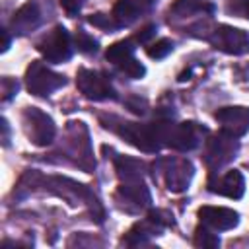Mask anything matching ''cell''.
<instances>
[{"label":"cell","mask_w":249,"mask_h":249,"mask_svg":"<svg viewBox=\"0 0 249 249\" xmlns=\"http://www.w3.org/2000/svg\"><path fill=\"white\" fill-rule=\"evenodd\" d=\"M140 6H152V4H156L158 0H136Z\"/></svg>","instance_id":"1f68e13d"},{"label":"cell","mask_w":249,"mask_h":249,"mask_svg":"<svg viewBox=\"0 0 249 249\" xmlns=\"http://www.w3.org/2000/svg\"><path fill=\"white\" fill-rule=\"evenodd\" d=\"M156 35V25H146V27H142L136 35H134V39L132 41H136V43H150V39Z\"/></svg>","instance_id":"f1b7e54d"},{"label":"cell","mask_w":249,"mask_h":249,"mask_svg":"<svg viewBox=\"0 0 249 249\" xmlns=\"http://www.w3.org/2000/svg\"><path fill=\"white\" fill-rule=\"evenodd\" d=\"M41 19H43V14H41L39 4L29 0L14 12V16L10 19V29L14 35L23 37V35H29L31 31H35L41 25Z\"/></svg>","instance_id":"2e32d148"},{"label":"cell","mask_w":249,"mask_h":249,"mask_svg":"<svg viewBox=\"0 0 249 249\" xmlns=\"http://www.w3.org/2000/svg\"><path fill=\"white\" fill-rule=\"evenodd\" d=\"M195 247H202V249H214L220 245V237L216 235L214 230L206 228V226H198L195 230V237H193Z\"/></svg>","instance_id":"44dd1931"},{"label":"cell","mask_w":249,"mask_h":249,"mask_svg":"<svg viewBox=\"0 0 249 249\" xmlns=\"http://www.w3.org/2000/svg\"><path fill=\"white\" fill-rule=\"evenodd\" d=\"M206 134V128L200 124L189 121V123H171L163 121V146L179 150V152H191Z\"/></svg>","instance_id":"8992f818"},{"label":"cell","mask_w":249,"mask_h":249,"mask_svg":"<svg viewBox=\"0 0 249 249\" xmlns=\"http://www.w3.org/2000/svg\"><path fill=\"white\" fill-rule=\"evenodd\" d=\"M107 128H113L121 138H124L134 148L156 154L163 146V121L154 123H128L117 119V124H105Z\"/></svg>","instance_id":"7a4b0ae2"},{"label":"cell","mask_w":249,"mask_h":249,"mask_svg":"<svg viewBox=\"0 0 249 249\" xmlns=\"http://www.w3.org/2000/svg\"><path fill=\"white\" fill-rule=\"evenodd\" d=\"M152 173H154V179H160L167 191L183 193L191 185L195 167L187 158L165 156V158H158L152 163Z\"/></svg>","instance_id":"3957f363"},{"label":"cell","mask_w":249,"mask_h":249,"mask_svg":"<svg viewBox=\"0 0 249 249\" xmlns=\"http://www.w3.org/2000/svg\"><path fill=\"white\" fill-rule=\"evenodd\" d=\"M208 189L228 198H241L245 193V179L239 169H230L224 175H212L208 181Z\"/></svg>","instance_id":"e0dca14e"},{"label":"cell","mask_w":249,"mask_h":249,"mask_svg":"<svg viewBox=\"0 0 249 249\" xmlns=\"http://www.w3.org/2000/svg\"><path fill=\"white\" fill-rule=\"evenodd\" d=\"M0 123H2V124H0V126H2V144L8 146V144H10V126H8V121H6V119H2Z\"/></svg>","instance_id":"f546056e"},{"label":"cell","mask_w":249,"mask_h":249,"mask_svg":"<svg viewBox=\"0 0 249 249\" xmlns=\"http://www.w3.org/2000/svg\"><path fill=\"white\" fill-rule=\"evenodd\" d=\"M18 82L14 80V78H8V76H4L2 80H0V91H2V101L6 103V101H10L16 93H18Z\"/></svg>","instance_id":"4316f807"},{"label":"cell","mask_w":249,"mask_h":249,"mask_svg":"<svg viewBox=\"0 0 249 249\" xmlns=\"http://www.w3.org/2000/svg\"><path fill=\"white\" fill-rule=\"evenodd\" d=\"M132 43H134L132 39H123V41L113 43V45L107 49L105 58H107L111 64H115L117 68L123 66V64L128 62L130 58H134V45H132Z\"/></svg>","instance_id":"ffe728a7"},{"label":"cell","mask_w":249,"mask_h":249,"mask_svg":"<svg viewBox=\"0 0 249 249\" xmlns=\"http://www.w3.org/2000/svg\"><path fill=\"white\" fill-rule=\"evenodd\" d=\"M64 84H66L64 76L51 70L41 60H33L25 70V86H27L29 93H33L37 97H47V95L54 93L56 89H60Z\"/></svg>","instance_id":"9c48e42d"},{"label":"cell","mask_w":249,"mask_h":249,"mask_svg":"<svg viewBox=\"0 0 249 249\" xmlns=\"http://www.w3.org/2000/svg\"><path fill=\"white\" fill-rule=\"evenodd\" d=\"M2 37H4V43H2V53H6L10 49V35H8V29H2Z\"/></svg>","instance_id":"4dcf8cb0"},{"label":"cell","mask_w":249,"mask_h":249,"mask_svg":"<svg viewBox=\"0 0 249 249\" xmlns=\"http://www.w3.org/2000/svg\"><path fill=\"white\" fill-rule=\"evenodd\" d=\"M119 72L124 74V76H128V78H132V80H138V78H142L146 74V68L136 58H130L128 62H124L123 66H119Z\"/></svg>","instance_id":"cb8c5ba5"},{"label":"cell","mask_w":249,"mask_h":249,"mask_svg":"<svg viewBox=\"0 0 249 249\" xmlns=\"http://www.w3.org/2000/svg\"><path fill=\"white\" fill-rule=\"evenodd\" d=\"M173 226V214L167 212V210H150L146 218L138 220L128 231L126 235L123 237V243L124 245H144L148 243L152 237L156 235H161V231L165 228Z\"/></svg>","instance_id":"5b68a950"},{"label":"cell","mask_w":249,"mask_h":249,"mask_svg":"<svg viewBox=\"0 0 249 249\" xmlns=\"http://www.w3.org/2000/svg\"><path fill=\"white\" fill-rule=\"evenodd\" d=\"M76 86L80 93L91 101H105V99H115L117 91L109 78L99 72V70H89V68H80L76 74Z\"/></svg>","instance_id":"7c38bea8"},{"label":"cell","mask_w":249,"mask_h":249,"mask_svg":"<svg viewBox=\"0 0 249 249\" xmlns=\"http://www.w3.org/2000/svg\"><path fill=\"white\" fill-rule=\"evenodd\" d=\"M23 130L35 146H49L56 136V124L51 115L43 113L37 107H25L21 113Z\"/></svg>","instance_id":"ba28073f"},{"label":"cell","mask_w":249,"mask_h":249,"mask_svg":"<svg viewBox=\"0 0 249 249\" xmlns=\"http://www.w3.org/2000/svg\"><path fill=\"white\" fill-rule=\"evenodd\" d=\"M239 152V142L235 136L226 132L212 134L204 144V163L210 173H218L224 165H228Z\"/></svg>","instance_id":"52a82bcc"},{"label":"cell","mask_w":249,"mask_h":249,"mask_svg":"<svg viewBox=\"0 0 249 249\" xmlns=\"http://www.w3.org/2000/svg\"><path fill=\"white\" fill-rule=\"evenodd\" d=\"M88 21L93 25V27H99V29H105V31H115L119 29V25L115 23V19L111 16H105V14H91L88 18Z\"/></svg>","instance_id":"d4e9b609"},{"label":"cell","mask_w":249,"mask_h":249,"mask_svg":"<svg viewBox=\"0 0 249 249\" xmlns=\"http://www.w3.org/2000/svg\"><path fill=\"white\" fill-rule=\"evenodd\" d=\"M226 12L230 16H237V18L249 19V0H228Z\"/></svg>","instance_id":"484cf974"},{"label":"cell","mask_w":249,"mask_h":249,"mask_svg":"<svg viewBox=\"0 0 249 249\" xmlns=\"http://www.w3.org/2000/svg\"><path fill=\"white\" fill-rule=\"evenodd\" d=\"M216 121L222 126V132L230 136H243L249 132V107L243 105H230L216 111Z\"/></svg>","instance_id":"5bb4252c"},{"label":"cell","mask_w":249,"mask_h":249,"mask_svg":"<svg viewBox=\"0 0 249 249\" xmlns=\"http://www.w3.org/2000/svg\"><path fill=\"white\" fill-rule=\"evenodd\" d=\"M27 191V193H33V191H47L51 195H56L60 198H64L68 204L72 206H78V204H88L93 218L97 222H103V208L97 200V196L82 183L70 179V177H62V175H43L39 171H27L21 179H19V185H18V196Z\"/></svg>","instance_id":"6da1fadb"},{"label":"cell","mask_w":249,"mask_h":249,"mask_svg":"<svg viewBox=\"0 0 249 249\" xmlns=\"http://www.w3.org/2000/svg\"><path fill=\"white\" fill-rule=\"evenodd\" d=\"M64 154L74 165H78L86 173H91L95 169V160H93V152H91V144H89V134H88V128L82 121L68 123Z\"/></svg>","instance_id":"277c9868"},{"label":"cell","mask_w":249,"mask_h":249,"mask_svg":"<svg viewBox=\"0 0 249 249\" xmlns=\"http://www.w3.org/2000/svg\"><path fill=\"white\" fill-rule=\"evenodd\" d=\"M74 43L78 47L80 53H86V54H91L97 51V41L93 37H89L86 31H78L76 37H74Z\"/></svg>","instance_id":"603a6c76"},{"label":"cell","mask_w":249,"mask_h":249,"mask_svg":"<svg viewBox=\"0 0 249 249\" xmlns=\"http://www.w3.org/2000/svg\"><path fill=\"white\" fill-rule=\"evenodd\" d=\"M58 2H60V8H62L68 16H76V14L82 10V6H84L86 0H58Z\"/></svg>","instance_id":"83f0119b"},{"label":"cell","mask_w":249,"mask_h":249,"mask_svg":"<svg viewBox=\"0 0 249 249\" xmlns=\"http://www.w3.org/2000/svg\"><path fill=\"white\" fill-rule=\"evenodd\" d=\"M171 51H173V41H169V39H158L154 43H148V47H146L148 56L150 58H156V60L165 58Z\"/></svg>","instance_id":"7402d4cb"},{"label":"cell","mask_w":249,"mask_h":249,"mask_svg":"<svg viewBox=\"0 0 249 249\" xmlns=\"http://www.w3.org/2000/svg\"><path fill=\"white\" fill-rule=\"evenodd\" d=\"M115 169L121 181H130V179H144V161L128 156H117L115 158Z\"/></svg>","instance_id":"ac0fdd59"},{"label":"cell","mask_w":249,"mask_h":249,"mask_svg":"<svg viewBox=\"0 0 249 249\" xmlns=\"http://www.w3.org/2000/svg\"><path fill=\"white\" fill-rule=\"evenodd\" d=\"M198 220L202 226L214 231H228L239 224V214L226 206H200Z\"/></svg>","instance_id":"9a60e30c"},{"label":"cell","mask_w":249,"mask_h":249,"mask_svg":"<svg viewBox=\"0 0 249 249\" xmlns=\"http://www.w3.org/2000/svg\"><path fill=\"white\" fill-rule=\"evenodd\" d=\"M37 51L45 56V60L60 64L72 56V39L62 25H56L37 43Z\"/></svg>","instance_id":"4fadbf2b"},{"label":"cell","mask_w":249,"mask_h":249,"mask_svg":"<svg viewBox=\"0 0 249 249\" xmlns=\"http://www.w3.org/2000/svg\"><path fill=\"white\" fill-rule=\"evenodd\" d=\"M140 16V10H138V4H134L132 0H117L115 6H113V12H111V18L115 19V23L119 27H126L130 23H134Z\"/></svg>","instance_id":"d6986e66"},{"label":"cell","mask_w":249,"mask_h":249,"mask_svg":"<svg viewBox=\"0 0 249 249\" xmlns=\"http://www.w3.org/2000/svg\"><path fill=\"white\" fill-rule=\"evenodd\" d=\"M214 49L226 54H245L249 53V33L231 25H212L204 37Z\"/></svg>","instance_id":"30bf717a"},{"label":"cell","mask_w":249,"mask_h":249,"mask_svg":"<svg viewBox=\"0 0 249 249\" xmlns=\"http://www.w3.org/2000/svg\"><path fill=\"white\" fill-rule=\"evenodd\" d=\"M117 206L128 214H138L152 204V195L150 189L146 187L144 179H130V181H121L115 193Z\"/></svg>","instance_id":"8fae6325"}]
</instances>
